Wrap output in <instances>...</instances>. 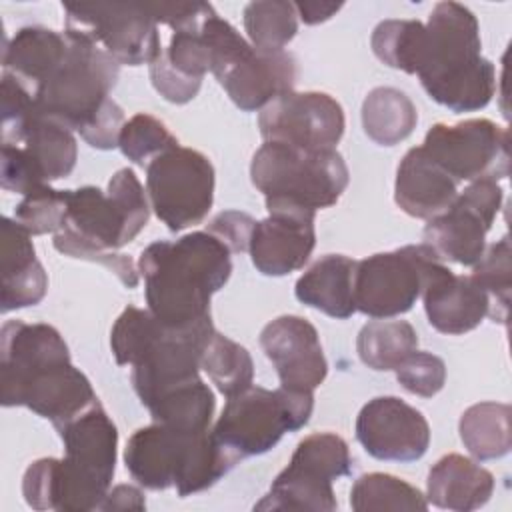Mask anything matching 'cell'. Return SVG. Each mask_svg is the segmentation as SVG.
<instances>
[{"mask_svg": "<svg viewBox=\"0 0 512 512\" xmlns=\"http://www.w3.org/2000/svg\"><path fill=\"white\" fill-rule=\"evenodd\" d=\"M66 192V222L54 234V248L70 258L104 264L128 288L138 286L130 256L114 250L132 242L150 218L146 192L130 168H120L102 192L82 186Z\"/></svg>", "mask_w": 512, "mask_h": 512, "instance_id": "cell-1", "label": "cell"}, {"mask_svg": "<svg viewBox=\"0 0 512 512\" xmlns=\"http://www.w3.org/2000/svg\"><path fill=\"white\" fill-rule=\"evenodd\" d=\"M230 254L206 230L146 246L138 272L152 316L170 328H188L210 318V298L232 274Z\"/></svg>", "mask_w": 512, "mask_h": 512, "instance_id": "cell-2", "label": "cell"}, {"mask_svg": "<svg viewBox=\"0 0 512 512\" xmlns=\"http://www.w3.org/2000/svg\"><path fill=\"white\" fill-rule=\"evenodd\" d=\"M476 16L458 2H438L424 24L418 78L426 94L452 112H476L496 92V68L480 52Z\"/></svg>", "mask_w": 512, "mask_h": 512, "instance_id": "cell-3", "label": "cell"}, {"mask_svg": "<svg viewBox=\"0 0 512 512\" xmlns=\"http://www.w3.org/2000/svg\"><path fill=\"white\" fill-rule=\"evenodd\" d=\"M0 400L2 406L30 408L54 428L98 402L58 336H26L2 352Z\"/></svg>", "mask_w": 512, "mask_h": 512, "instance_id": "cell-4", "label": "cell"}, {"mask_svg": "<svg viewBox=\"0 0 512 512\" xmlns=\"http://www.w3.org/2000/svg\"><path fill=\"white\" fill-rule=\"evenodd\" d=\"M130 476L148 490L176 486L178 496H190L216 484L232 466L212 432H180L160 422L138 428L124 450Z\"/></svg>", "mask_w": 512, "mask_h": 512, "instance_id": "cell-5", "label": "cell"}, {"mask_svg": "<svg viewBox=\"0 0 512 512\" xmlns=\"http://www.w3.org/2000/svg\"><path fill=\"white\" fill-rule=\"evenodd\" d=\"M252 184L266 206H296L316 212L334 206L348 186V166L336 148L306 150L264 142L252 156Z\"/></svg>", "mask_w": 512, "mask_h": 512, "instance_id": "cell-6", "label": "cell"}, {"mask_svg": "<svg viewBox=\"0 0 512 512\" xmlns=\"http://www.w3.org/2000/svg\"><path fill=\"white\" fill-rule=\"evenodd\" d=\"M64 458L56 470V510H100L116 470L118 430L100 402L56 426Z\"/></svg>", "mask_w": 512, "mask_h": 512, "instance_id": "cell-7", "label": "cell"}, {"mask_svg": "<svg viewBox=\"0 0 512 512\" xmlns=\"http://www.w3.org/2000/svg\"><path fill=\"white\" fill-rule=\"evenodd\" d=\"M66 36L64 58L34 90V108L40 116L80 134L110 100L120 64L98 44L72 34Z\"/></svg>", "mask_w": 512, "mask_h": 512, "instance_id": "cell-8", "label": "cell"}, {"mask_svg": "<svg viewBox=\"0 0 512 512\" xmlns=\"http://www.w3.org/2000/svg\"><path fill=\"white\" fill-rule=\"evenodd\" d=\"M312 410V392L250 386L228 398L210 432L226 456L238 464L248 456L272 450L286 432L300 430L308 424Z\"/></svg>", "mask_w": 512, "mask_h": 512, "instance_id": "cell-9", "label": "cell"}, {"mask_svg": "<svg viewBox=\"0 0 512 512\" xmlns=\"http://www.w3.org/2000/svg\"><path fill=\"white\" fill-rule=\"evenodd\" d=\"M350 472L346 440L334 432H314L298 442L288 466L254 510H336L332 482Z\"/></svg>", "mask_w": 512, "mask_h": 512, "instance_id": "cell-10", "label": "cell"}, {"mask_svg": "<svg viewBox=\"0 0 512 512\" xmlns=\"http://www.w3.org/2000/svg\"><path fill=\"white\" fill-rule=\"evenodd\" d=\"M150 208L168 230L200 224L214 200V166L198 150L172 146L146 164Z\"/></svg>", "mask_w": 512, "mask_h": 512, "instance_id": "cell-11", "label": "cell"}, {"mask_svg": "<svg viewBox=\"0 0 512 512\" xmlns=\"http://www.w3.org/2000/svg\"><path fill=\"white\" fill-rule=\"evenodd\" d=\"M66 34L104 48L118 64H152L160 54L158 24L146 4L66 2Z\"/></svg>", "mask_w": 512, "mask_h": 512, "instance_id": "cell-12", "label": "cell"}, {"mask_svg": "<svg viewBox=\"0 0 512 512\" xmlns=\"http://www.w3.org/2000/svg\"><path fill=\"white\" fill-rule=\"evenodd\" d=\"M438 260L424 242L356 260V310L370 318H394L408 312L420 298L426 276Z\"/></svg>", "mask_w": 512, "mask_h": 512, "instance_id": "cell-13", "label": "cell"}, {"mask_svg": "<svg viewBox=\"0 0 512 512\" xmlns=\"http://www.w3.org/2000/svg\"><path fill=\"white\" fill-rule=\"evenodd\" d=\"M422 150L456 182H498L510 172V132L488 118L434 124L424 136Z\"/></svg>", "mask_w": 512, "mask_h": 512, "instance_id": "cell-14", "label": "cell"}, {"mask_svg": "<svg viewBox=\"0 0 512 512\" xmlns=\"http://www.w3.org/2000/svg\"><path fill=\"white\" fill-rule=\"evenodd\" d=\"M502 188L496 180L470 182L454 202L424 228V244L440 258L474 266L486 250V234L502 206Z\"/></svg>", "mask_w": 512, "mask_h": 512, "instance_id": "cell-15", "label": "cell"}, {"mask_svg": "<svg viewBox=\"0 0 512 512\" xmlns=\"http://www.w3.org/2000/svg\"><path fill=\"white\" fill-rule=\"evenodd\" d=\"M344 110L324 92H286L262 108L258 128L264 142L306 150L336 148L344 134Z\"/></svg>", "mask_w": 512, "mask_h": 512, "instance_id": "cell-16", "label": "cell"}, {"mask_svg": "<svg viewBox=\"0 0 512 512\" xmlns=\"http://www.w3.org/2000/svg\"><path fill=\"white\" fill-rule=\"evenodd\" d=\"M356 440L376 460L414 462L430 444V426L420 410L396 396L368 400L356 418Z\"/></svg>", "mask_w": 512, "mask_h": 512, "instance_id": "cell-17", "label": "cell"}, {"mask_svg": "<svg viewBox=\"0 0 512 512\" xmlns=\"http://www.w3.org/2000/svg\"><path fill=\"white\" fill-rule=\"evenodd\" d=\"M260 346L286 390L314 392L328 374L318 332L302 316L284 314L268 322L260 332Z\"/></svg>", "mask_w": 512, "mask_h": 512, "instance_id": "cell-18", "label": "cell"}, {"mask_svg": "<svg viewBox=\"0 0 512 512\" xmlns=\"http://www.w3.org/2000/svg\"><path fill=\"white\" fill-rule=\"evenodd\" d=\"M268 216L258 220L250 236V258L264 276H286L300 270L316 244V212L296 206H266Z\"/></svg>", "mask_w": 512, "mask_h": 512, "instance_id": "cell-19", "label": "cell"}, {"mask_svg": "<svg viewBox=\"0 0 512 512\" xmlns=\"http://www.w3.org/2000/svg\"><path fill=\"white\" fill-rule=\"evenodd\" d=\"M420 296L430 326L442 334H466L490 316L488 294L472 276L454 274L444 260L432 264Z\"/></svg>", "mask_w": 512, "mask_h": 512, "instance_id": "cell-20", "label": "cell"}, {"mask_svg": "<svg viewBox=\"0 0 512 512\" xmlns=\"http://www.w3.org/2000/svg\"><path fill=\"white\" fill-rule=\"evenodd\" d=\"M216 80L240 110L254 112L294 90L296 60L286 50H258L252 46Z\"/></svg>", "mask_w": 512, "mask_h": 512, "instance_id": "cell-21", "label": "cell"}, {"mask_svg": "<svg viewBox=\"0 0 512 512\" xmlns=\"http://www.w3.org/2000/svg\"><path fill=\"white\" fill-rule=\"evenodd\" d=\"M0 276L2 312L36 306L48 290V276L36 258L32 234L16 220L0 222Z\"/></svg>", "mask_w": 512, "mask_h": 512, "instance_id": "cell-22", "label": "cell"}, {"mask_svg": "<svg viewBox=\"0 0 512 512\" xmlns=\"http://www.w3.org/2000/svg\"><path fill=\"white\" fill-rule=\"evenodd\" d=\"M458 196V182L450 178L428 154L410 148L398 164L394 200L412 218L430 220L442 214Z\"/></svg>", "mask_w": 512, "mask_h": 512, "instance_id": "cell-23", "label": "cell"}, {"mask_svg": "<svg viewBox=\"0 0 512 512\" xmlns=\"http://www.w3.org/2000/svg\"><path fill=\"white\" fill-rule=\"evenodd\" d=\"M492 492V472L462 454L442 456L426 480V500L442 510H476L490 500Z\"/></svg>", "mask_w": 512, "mask_h": 512, "instance_id": "cell-24", "label": "cell"}, {"mask_svg": "<svg viewBox=\"0 0 512 512\" xmlns=\"http://www.w3.org/2000/svg\"><path fill=\"white\" fill-rule=\"evenodd\" d=\"M356 260L344 254L318 258L296 282V298L336 320H346L356 312L354 302Z\"/></svg>", "mask_w": 512, "mask_h": 512, "instance_id": "cell-25", "label": "cell"}, {"mask_svg": "<svg viewBox=\"0 0 512 512\" xmlns=\"http://www.w3.org/2000/svg\"><path fill=\"white\" fill-rule=\"evenodd\" d=\"M68 36L44 26L20 28L2 50V68L16 76L32 94L60 64Z\"/></svg>", "mask_w": 512, "mask_h": 512, "instance_id": "cell-26", "label": "cell"}, {"mask_svg": "<svg viewBox=\"0 0 512 512\" xmlns=\"http://www.w3.org/2000/svg\"><path fill=\"white\" fill-rule=\"evenodd\" d=\"M154 422L170 426L180 432H206L216 408V398L210 386L200 378L176 384L158 394L148 406Z\"/></svg>", "mask_w": 512, "mask_h": 512, "instance_id": "cell-27", "label": "cell"}, {"mask_svg": "<svg viewBox=\"0 0 512 512\" xmlns=\"http://www.w3.org/2000/svg\"><path fill=\"white\" fill-rule=\"evenodd\" d=\"M14 146H22L28 152L46 182L66 178L76 166L78 146L72 130L38 112L30 118L20 142Z\"/></svg>", "mask_w": 512, "mask_h": 512, "instance_id": "cell-28", "label": "cell"}, {"mask_svg": "<svg viewBox=\"0 0 512 512\" xmlns=\"http://www.w3.org/2000/svg\"><path fill=\"white\" fill-rule=\"evenodd\" d=\"M418 122L414 102L398 88L378 86L362 102V128L380 146H394L406 140Z\"/></svg>", "mask_w": 512, "mask_h": 512, "instance_id": "cell-29", "label": "cell"}, {"mask_svg": "<svg viewBox=\"0 0 512 512\" xmlns=\"http://www.w3.org/2000/svg\"><path fill=\"white\" fill-rule=\"evenodd\" d=\"M512 410L502 402H478L460 416V438L476 460H494L510 452Z\"/></svg>", "mask_w": 512, "mask_h": 512, "instance_id": "cell-30", "label": "cell"}, {"mask_svg": "<svg viewBox=\"0 0 512 512\" xmlns=\"http://www.w3.org/2000/svg\"><path fill=\"white\" fill-rule=\"evenodd\" d=\"M416 348L418 334L406 320H370L362 326L356 338L360 360L378 372L394 370Z\"/></svg>", "mask_w": 512, "mask_h": 512, "instance_id": "cell-31", "label": "cell"}, {"mask_svg": "<svg viewBox=\"0 0 512 512\" xmlns=\"http://www.w3.org/2000/svg\"><path fill=\"white\" fill-rule=\"evenodd\" d=\"M200 368L226 398L244 392L254 380V362L250 352L216 330L202 352Z\"/></svg>", "mask_w": 512, "mask_h": 512, "instance_id": "cell-32", "label": "cell"}, {"mask_svg": "<svg viewBox=\"0 0 512 512\" xmlns=\"http://www.w3.org/2000/svg\"><path fill=\"white\" fill-rule=\"evenodd\" d=\"M350 506L356 512L428 510V500L416 486L402 478L384 472H370L352 484Z\"/></svg>", "mask_w": 512, "mask_h": 512, "instance_id": "cell-33", "label": "cell"}, {"mask_svg": "<svg viewBox=\"0 0 512 512\" xmlns=\"http://www.w3.org/2000/svg\"><path fill=\"white\" fill-rule=\"evenodd\" d=\"M244 28L258 50H284L298 32V14L292 2L256 0L244 8Z\"/></svg>", "mask_w": 512, "mask_h": 512, "instance_id": "cell-34", "label": "cell"}, {"mask_svg": "<svg viewBox=\"0 0 512 512\" xmlns=\"http://www.w3.org/2000/svg\"><path fill=\"white\" fill-rule=\"evenodd\" d=\"M422 42L424 24L420 20H382L370 38L376 58L406 74H416Z\"/></svg>", "mask_w": 512, "mask_h": 512, "instance_id": "cell-35", "label": "cell"}, {"mask_svg": "<svg viewBox=\"0 0 512 512\" xmlns=\"http://www.w3.org/2000/svg\"><path fill=\"white\" fill-rule=\"evenodd\" d=\"M472 268L474 270L470 276L490 298V318L494 322L506 324L510 288H512V262H510L508 236L488 246L482 258Z\"/></svg>", "mask_w": 512, "mask_h": 512, "instance_id": "cell-36", "label": "cell"}, {"mask_svg": "<svg viewBox=\"0 0 512 512\" xmlns=\"http://www.w3.org/2000/svg\"><path fill=\"white\" fill-rule=\"evenodd\" d=\"M172 146H178V140L170 134L166 124L146 112L134 114L128 122H124L118 138V148L122 154L134 164L142 166Z\"/></svg>", "mask_w": 512, "mask_h": 512, "instance_id": "cell-37", "label": "cell"}, {"mask_svg": "<svg viewBox=\"0 0 512 512\" xmlns=\"http://www.w3.org/2000/svg\"><path fill=\"white\" fill-rule=\"evenodd\" d=\"M14 220L32 236L60 232L66 222V192L48 184L32 190L16 206Z\"/></svg>", "mask_w": 512, "mask_h": 512, "instance_id": "cell-38", "label": "cell"}, {"mask_svg": "<svg viewBox=\"0 0 512 512\" xmlns=\"http://www.w3.org/2000/svg\"><path fill=\"white\" fill-rule=\"evenodd\" d=\"M202 22L194 28L174 32L164 52L168 62L178 72L192 78H202L206 72L212 70V46L206 34L202 32Z\"/></svg>", "mask_w": 512, "mask_h": 512, "instance_id": "cell-39", "label": "cell"}, {"mask_svg": "<svg viewBox=\"0 0 512 512\" xmlns=\"http://www.w3.org/2000/svg\"><path fill=\"white\" fill-rule=\"evenodd\" d=\"M394 372L396 380L406 392L422 398H432L444 388L446 382V364L432 352L414 350L394 368Z\"/></svg>", "mask_w": 512, "mask_h": 512, "instance_id": "cell-40", "label": "cell"}, {"mask_svg": "<svg viewBox=\"0 0 512 512\" xmlns=\"http://www.w3.org/2000/svg\"><path fill=\"white\" fill-rule=\"evenodd\" d=\"M34 114V94L16 76L2 72V144H18Z\"/></svg>", "mask_w": 512, "mask_h": 512, "instance_id": "cell-41", "label": "cell"}, {"mask_svg": "<svg viewBox=\"0 0 512 512\" xmlns=\"http://www.w3.org/2000/svg\"><path fill=\"white\" fill-rule=\"evenodd\" d=\"M48 184L40 174L34 160L22 146L2 144V160H0V186L8 192L30 194L32 190Z\"/></svg>", "mask_w": 512, "mask_h": 512, "instance_id": "cell-42", "label": "cell"}, {"mask_svg": "<svg viewBox=\"0 0 512 512\" xmlns=\"http://www.w3.org/2000/svg\"><path fill=\"white\" fill-rule=\"evenodd\" d=\"M150 80L156 92L172 104L190 102L200 92V86H202V78H192L178 72L168 62L164 52L150 64Z\"/></svg>", "mask_w": 512, "mask_h": 512, "instance_id": "cell-43", "label": "cell"}, {"mask_svg": "<svg viewBox=\"0 0 512 512\" xmlns=\"http://www.w3.org/2000/svg\"><path fill=\"white\" fill-rule=\"evenodd\" d=\"M254 226H256V220L250 214L238 212V210H226V212L216 214L208 222L206 232L214 234L234 254V252H246L248 250Z\"/></svg>", "mask_w": 512, "mask_h": 512, "instance_id": "cell-44", "label": "cell"}, {"mask_svg": "<svg viewBox=\"0 0 512 512\" xmlns=\"http://www.w3.org/2000/svg\"><path fill=\"white\" fill-rule=\"evenodd\" d=\"M146 8L156 24L162 22L174 32L198 26L214 10L206 2H146Z\"/></svg>", "mask_w": 512, "mask_h": 512, "instance_id": "cell-45", "label": "cell"}, {"mask_svg": "<svg viewBox=\"0 0 512 512\" xmlns=\"http://www.w3.org/2000/svg\"><path fill=\"white\" fill-rule=\"evenodd\" d=\"M124 126V110L118 106L116 100H108L92 124L80 132L86 144L98 150H112L118 146V138Z\"/></svg>", "mask_w": 512, "mask_h": 512, "instance_id": "cell-46", "label": "cell"}, {"mask_svg": "<svg viewBox=\"0 0 512 512\" xmlns=\"http://www.w3.org/2000/svg\"><path fill=\"white\" fill-rule=\"evenodd\" d=\"M144 492L132 484L114 486L100 504V510H144Z\"/></svg>", "mask_w": 512, "mask_h": 512, "instance_id": "cell-47", "label": "cell"}, {"mask_svg": "<svg viewBox=\"0 0 512 512\" xmlns=\"http://www.w3.org/2000/svg\"><path fill=\"white\" fill-rule=\"evenodd\" d=\"M296 14L304 20V24H320L326 22L328 18H332L342 4L338 2H296L294 4Z\"/></svg>", "mask_w": 512, "mask_h": 512, "instance_id": "cell-48", "label": "cell"}]
</instances>
